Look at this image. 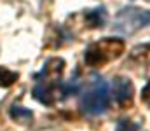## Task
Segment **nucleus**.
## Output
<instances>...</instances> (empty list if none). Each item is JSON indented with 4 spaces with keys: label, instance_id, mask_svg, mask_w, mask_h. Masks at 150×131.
I'll use <instances>...</instances> for the list:
<instances>
[{
    "label": "nucleus",
    "instance_id": "obj_1",
    "mask_svg": "<svg viewBox=\"0 0 150 131\" xmlns=\"http://www.w3.org/2000/svg\"><path fill=\"white\" fill-rule=\"evenodd\" d=\"M124 52V42L120 39H103L100 42L91 44L86 52L84 59L89 67H103L105 63L117 59Z\"/></svg>",
    "mask_w": 150,
    "mask_h": 131
},
{
    "label": "nucleus",
    "instance_id": "obj_2",
    "mask_svg": "<svg viewBox=\"0 0 150 131\" xmlns=\"http://www.w3.org/2000/svg\"><path fill=\"white\" fill-rule=\"evenodd\" d=\"M110 105V91L108 84L105 81H96L89 91L84 93L82 100H80V107L86 114L89 115H100L103 112H107Z\"/></svg>",
    "mask_w": 150,
    "mask_h": 131
},
{
    "label": "nucleus",
    "instance_id": "obj_3",
    "mask_svg": "<svg viewBox=\"0 0 150 131\" xmlns=\"http://www.w3.org/2000/svg\"><path fill=\"white\" fill-rule=\"evenodd\" d=\"M150 25V11L140 7H124L115 18V30L120 33H134L140 28Z\"/></svg>",
    "mask_w": 150,
    "mask_h": 131
},
{
    "label": "nucleus",
    "instance_id": "obj_4",
    "mask_svg": "<svg viewBox=\"0 0 150 131\" xmlns=\"http://www.w3.org/2000/svg\"><path fill=\"white\" fill-rule=\"evenodd\" d=\"M113 98L120 107H129L133 103V96H134V87L133 82L126 77H117L113 79Z\"/></svg>",
    "mask_w": 150,
    "mask_h": 131
},
{
    "label": "nucleus",
    "instance_id": "obj_5",
    "mask_svg": "<svg viewBox=\"0 0 150 131\" xmlns=\"http://www.w3.org/2000/svg\"><path fill=\"white\" fill-rule=\"evenodd\" d=\"M129 59L136 65H150V42L133 47L129 52Z\"/></svg>",
    "mask_w": 150,
    "mask_h": 131
},
{
    "label": "nucleus",
    "instance_id": "obj_6",
    "mask_svg": "<svg viewBox=\"0 0 150 131\" xmlns=\"http://www.w3.org/2000/svg\"><path fill=\"white\" fill-rule=\"evenodd\" d=\"M105 19H107V12H105L103 7H100V9H93V11L86 12V21H87V25H89L91 28L103 26Z\"/></svg>",
    "mask_w": 150,
    "mask_h": 131
},
{
    "label": "nucleus",
    "instance_id": "obj_7",
    "mask_svg": "<svg viewBox=\"0 0 150 131\" xmlns=\"http://www.w3.org/2000/svg\"><path fill=\"white\" fill-rule=\"evenodd\" d=\"M11 117H12L16 123H19V124H28V123H32L33 114H32V110H28V108L12 107V108H11Z\"/></svg>",
    "mask_w": 150,
    "mask_h": 131
},
{
    "label": "nucleus",
    "instance_id": "obj_8",
    "mask_svg": "<svg viewBox=\"0 0 150 131\" xmlns=\"http://www.w3.org/2000/svg\"><path fill=\"white\" fill-rule=\"evenodd\" d=\"M33 96L44 105H52L54 103V94L49 86H37L33 89Z\"/></svg>",
    "mask_w": 150,
    "mask_h": 131
},
{
    "label": "nucleus",
    "instance_id": "obj_9",
    "mask_svg": "<svg viewBox=\"0 0 150 131\" xmlns=\"http://www.w3.org/2000/svg\"><path fill=\"white\" fill-rule=\"evenodd\" d=\"M18 79H19V74L18 72H12L9 68L0 67V87H11Z\"/></svg>",
    "mask_w": 150,
    "mask_h": 131
},
{
    "label": "nucleus",
    "instance_id": "obj_10",
    "mask_svg": "<svg viewBox=\"0 0 150 131\" xmlns=\"http://www.w3.org/2000/svg\"><path fill=\"white\" fill-rule=\"evenodd\" d=\"M115 131H138V124H134L131 121H120L117 124V130Z\"/></svg>",
    "mask_w": 150,
    "mask_h": 131
},
{
    "label": "nucleus",
    "instance_id": "obj_11",
    "mask_svg": "<svg viewBox=\"0 0 150 131\" xmlns=\"http://www.w3.org/2000/svg\"><path fill=\"white\" fill-rule=\"evenodd\" d=\"M142 100H143V103H147L150 107V81L147 82V86L143 87V91H142Z\"/></svg>",
    "mask_w": 150,
    "mask_h": 131
}]
</instances>
